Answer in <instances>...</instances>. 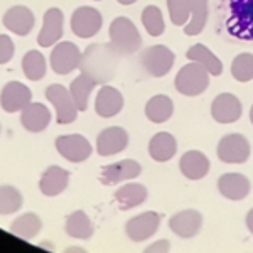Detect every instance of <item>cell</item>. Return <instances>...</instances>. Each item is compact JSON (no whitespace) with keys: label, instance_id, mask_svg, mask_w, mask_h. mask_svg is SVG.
Masks as SVG:
<instances>
[{"label":"cell","instance_id":"obj_23","mask_svg":"<svg viewBox=\"0 0 253 253\" xmlns=\"http://www.w3.org/2000/svg\"><path fill=\"white\" fill-rule=\"evenodd\" d=\"M210 159L199 150H189L179 161V169L182 175L191 181H199L210 172Z\"/></svg>","mask_w":253,"mask_h":253},{"label":"cell","instance_id":"obj_9","mask_svg":"<svg viewBox=\"0 0 253 253\" xmlns=\"http://www.w3.org/2000/svg\"><path fill=\"white\" fill-rule=\"evenodd\" d=\"M83 52L80 51V47L76 44L64 41V42H58L54 46V49L51 51V69L56 75H69L73 73L76 68H80V61Z\"/></svg>","mask_w":253,"mask_h":253},{"label":"cell","instance_id":"obj_19","mask_svg":"<svg viewBox=\"0 0 253 253\" xmlns=\"http://www.w3.org/2000/svg\"><path fill=\"white\" fill-rule=\"evenodd\" d=\"M203 226V214L196 210L179 211L169 219V228L181 238H193Z\"/></svg>","mask_w":253,"mask_h":253},{"label":"cell","instance_id":"obj_25","mask_svg":"<svg viewBox=\"0 0 253 253\" xmlns=\"http://www.w3.org/2000/svg\"><path fill=\"white\" fill-rule=\"evenodd\" d=\"M175 152H177V142L174 135L167 132L156 133L149 142V156L156 162H167L170 161Z\"/></svg>","mask_w":253,"mask_h":253},{"label":"cell","instance_id":"obj_29","mask_svg":"<svg viewBox=\"0 0 253 253\" xmlns=\"http://www.w3.org/2000/svg\"><path fill=\"white\" fill-rule=\"evenodd\" d=\"M174 113V103L169 96L156 95L152 96L145 105V117L152 124H164Z\"/></svg>","mask_w":253,"mask_h":253},{"label":"cell","instance_id":"obj_22","mask_svg":"<svg viewBox=\"0 0 253 253\" xmlns=\"http://www.w3.org/2000/svg\"><path fill=\"white\" fill-rule=\"evenodd\" d=\"M20 124L27 132L39 133L46 130L51 124V112L42 103H31L24 110H20Z\"/></svg>","mask_w":253,"mask_h":253},{"label":"cell","instance_id":"obj_16","mask_svg":"<svg viewBox=\"0 0 253 253\" xmlns=\"http://www.w3.org/2000/svg\"><path fill=\"white\" fill-rule=\"evenodd\" d=\"M142 167L137 161L132 159H124L120 162L115 164H110L107 167H103L100 175V182L105 186H115L118 182H125L130 179H135L140 174Z\"/></svg>","mask_w":253,"mask_h":253},{"label":"cell","instance_id":"obj_36","mask_svg":"<svg viewBox=\"0 0 253 253\" xmlns=\"http://www.w3.org/2000/svg\"><path fill=\"white\" fill-rule=\"evenodd\" d=\"M167 9L174 26H186L191 17V0H167Z\"/></svg>","mask_w":253,"mask_h":253},{"label":"cell","instance_id":"obj_14","mask_svg":"<svg viewBox=\"0 0 253 253\" xmlns=\"http://www.w3.org/2000/svg\"><path fill=\"white\" fill-rule=\"evenodd\" d=\"M128 145V133L122 126H108L96 137V152L101 157H110L124 152Z\"/></svg>","mask_w":253,"mask_h":253},{"label":"cell","instance_id":"obj_3","mask_svg":"<svg viewBox=\"0 0 253 253\" xmlns=\"http://www.w3.org/2000/svg\"><path fill=\"white\" fill-rule=\"evenodd\" d=\"M175 89L184 96H198L210 86V73L199 63L191 61L189 64L179 69L175 76Z\"/></svg>","mask_w":253,"mask_h":253},{"label":"cell","instance_id":"obj_34","mask_svg":"<svg viewBox=\"0 0 253 253\" xmlns=\"http://www.w3.org/2000/svg\"><path fill=\"white\" fill-rule=\"evenodd\" d=\"M142 24H144L145 31L149 32L152 38H159V36H162L166 31V24H164V17H162V12L156 5L145 7L144 12H142Z\"/></svg>","mask_w":253,"mask_h":253},{"label":"cell","instance_id":"obj_8","mask_svg":"<svg viewBox=\"0 0 253 253\" xmlns=\"http://www.w3.org/2000/svg\"><path fill=\"white\" fill-rule=\"evenodd\" d=\"M56 150L59 152L61 157L66 159L68 162H73V164H80V162L88 161L93 152L88 138H84L80 133L59 135L56 138Z\"/></svg>","mask_w":253,"mask_h":253},{"label":"cell","instance_id":"obj_35","mask_svg":"<svg viewBox=\"0 0 253 253\" xmlns=\"http://www.w3.org/2000/svg\"><path fill=\"white\" fill-rule=\"evenodd\" d=\"M231 75L240 83H248L253 80V54L242 52L231 63Z\"/></svg>","mask_w":253,"mask_h":253},{"label":"cell","instance_id":"obj_13","mask_svg":"<svg viewBox=\"0 0 253 253\" xmlns=\"http://www.w3.org/2000/svg\"><path fill=\"white\" fill-rule=\"evenodd\" d=\"M32 101V91L20 81H9L0 93V107L7 113L24 110Z\"/></svg>","mask_w":253,"mask_h":253},{"label":"cell","instance_id":"obj_7","mask_svg":"<svg viewBox=\"0 0 253 253\" xmlns=\"http://www.w3.org/2000/svg\"><path fill=\"white\" fill-rule=\"evenodd\" d=\"M218 159L224 164H243L250 159V142L240 133L224 135L218 144Z\"/></svg>","mask_w":253,"mask_h":253},{"label":"cell","instance_id":"obj_15","mask_svg":"<svg viewBox=\"0 0 253 253\" xmlns=\"http://www.w3.org/2000/svg\"><path fill=\"white\" fill-rule=\"evenodd\" d=\"M243 107L231 93H221L211 103V115L218 124H235L242 118Z\"/></svg>","mask_w":253,"mask_h":253},{"label":"cell","instance_id":"obj_17","mask_svg":"<svg viewBox=\"0 0 253 253\" xmlns=\"http://www.w3.org/2000/svg\"><path fill=\"white\" fill-rule=\"evenodd\" d=\"M3 27L17 36H27L34 29V12L26 5H14L3 14Z\"/></svg>","mask_w":253,"mask_h":253},{"label":"cell","instance_id":"obj_41","mask_svg":"<svg viewBox=\"0 0 253 253\" xmlns=\"http://www.w3.org/2000/svg\"><path fill=\"white\" fill-rule=\"evenodd\" d=\"M250 122L253 124V105H252V108H250Z\"/></svg>","mask_w":253,"mask_h":253},{"label":"cell","instance_id":"obj_42","mask_svg":"<svg viewBox=\"0 0 253 253\" xmlns=\"http://www.w3.org/2000/svg\"><path fill=\"white\" fill-rule=\"evenodd\" d=\"M95 2H100V0H95Z\"/></svg>","mask_w":253,"mask_h":253},{"label":"cell","instance_id":"obj_37","mask_svg":"<svg viewBox=\"0 0 253 253\" xmlns=\"http://www.w3.org/2000/svg\"><path fill=\"white\" fill-rule=\"evenodd\" d=\"M15 54V44L10 36L0 34V64H7Z\"/></svg>","mask_w":253,"mask_h":253},{"label":"cell","instance_id":"obj_30","mask_svg":"<svg viewBox=\"0 0 253 253\" xmlns=\"http://www.w3.org/2000/svg\"><path fill=\"white\" fill-rule=\"evenodd\" d=\"M96 86V81L93 78H89L88 75L81 73L78 78H75L71 81V86H69V93H71L73 100H75L76 107H78L80 112H84L88 108V101H89V95Z\"/></svg>","mask_w":253,"mask_h":253},{"label":"cell","instance_id":"obj_24","mask_svg":"<svg viewBox=\"0 0 253 253\" xmlns=\"http://www.w3.org/2000/svg\"><path fill=\"white\" fill-rule=\"evenodd\" d=\"M147 196V187L144 184H138V182H128V184H124L122 187H118L117 193L113 194L118 208L122 211H128L132 208L140 206L142 203H145Z\"/></svg>","mask_w":253,"mask_h":253},{"label":"cell","instance_id":"obj_2","mask_svg":"<svg viewBox=\"0 0 253 253\" xmlns=\"http://www.w3.org/2000/svg\"><path fill=\"white\" fill-rule=\"evenodd\" d=\"M110 46L120 56H130L142 47V36L135 24L126 17H117L110 24Z\"/></svg>","mask_w":253,"mask_h":253},{"label":"cell","instance_id":"obj_39","mask_svg":"<svg viewBox=\"0 0 253 253\" xmlns=\"http://www.w3.org/2000/svg\"><path fill=\"white\" fill-rule=\"evenodd\" d=\"M247 228H248V231L253 235V208L248 211V214H247Z\"/></svg>","mask_w":253,"mask_h":253},{"label":"cell","instance_id":"obj_1","mask_svg":"<svg viewBox=\"0 0 253 253\" xmlns=\"http://www.w3.org/2000/svg\"><path fill=\"white\" fill-rule=\"evenodd\" d=\"M120 63V54L110 44H91L84 49L80 61V71L96 81V84H107L115 78Z\"/></svg>","mask_w":253,"mask_h":253},{"label":"cell","instance_id":"obj_20","mask_svg":"<svg viewBox=\"0 0 253 253\" xmlns=\"http://www.w3.org/2000/svg\"><path fill=\"white\" fill-rule=\"evenodd\" d=\"M218 189L224 198L230 201H242L248 196L252 189V184L247 175L238 172H228L223 174L218 181Z\"/></svg>","mask_w":253,"mask_h":253},{"label":"cell","instance_id":"obj_6","mask_svg":"<svg viewBox=\"0 0 253 253\" xmlns=\"http://www.w3.org/2000/svg\"><path fill=\"white\" fill-rule=\"evenodd\" d=\"M138 61H140V66L145 69L147 75L154 76V78H162L172 69L175 56L166 46H150L145 51H142Z\"/></svg>","mask_w":253,"mask_h":253},{"label":"cell","instance_id":"obj_31","mask_svg":"<svg viewBox=\"0 0 253 253\" xmlns=\"http://www.w3.org/2000/svg\"><path fill=\"white\" fill-rule=\"evenodd\" d=\"M208 0H191V17L184 27L186 36H198L205 31L208 22Z\"/></svg>","mask_w":253,"mask_h":253},{"label":"cell","instance_id":"obj_5","mask_svg":"<svg viewBox=\"0 0 253 253\" xmlns=\"http://www.w3.org/2000/svg\"><path fill=\"white\" fill-rule=\"evenodd\" d=\"M46 98L56 110V122L59 125L73 124L78 117V107L73 100L71 93L63 84H49L46 88Z\"/></svg>","mask_w":253,"mask_h":253},{"label":"cell","instance_id":"obj_32","mask_svg":"<svg viewBox=\"0 0 253 253\" xmlns=\"http://www.w3.org/2000/svg\"><path fill=\"white\" fill-rule=\"evenodd\" d=\"M22 71H24V76L31 81L42 80L47 71L46 58H44L39 51H36V49L27 51L22 58Z\"/></svg>","mask_w":253,"mask_h":253},{"label":"cell","instance_id":"obj_26","mask_svg":"<svg viewBox=\"0 0 253 253\" xmlns=\"http://www.w3.org/2000/svg\"><path fill=\"white\" fill-rule=\"evenodd\" d=\"M42 230V219L36 213H24L19 218H15L10 224V233L15 235L20 240L31 242Z\"/></svg>","mask_w":253,"mask_h":253},{"label":"cell","instance_id":"obj_10","mask_svg":"<svg viewBox=\"0 0 253 253\" xmlns=\"http://www.w3.org/2000/svg\"><path fill=\"white\" fill-rule=\"evenodd\" d=\"M103 26V17L100 10L93 7H78L71 15V31L81 39H89L98 34Z\"/></svg>","mask_w":253,"mask_h":253},{"label":"cell","instance_id":"obj_28","mask_svg":"<svg viewBox=\"0 0 253 253\" xmlns=\"http://www.w3.org/2000/svg\"><path fill=\"white\" fill-rule=\"evenodd\" d=\"M187 59L194 61V63H199L203 68L206 69L210 75L213 76H219L223 73V63L219 61L213 52L208 49L205 44H194L187 49Z\"/></svg>","mask_w":253,"mask_h":253},{"label":"cell","instance_id":"obj_21","mask_svg":"<svg viewBox=\"0 0 253 253\" xmlns=\"http://www.w3.org/2000/svg\"><path fill=\"white\" fill-rule=\"evenodd\" d=\"M124 108V96L117 88L103 84L95 100V112L101 118H112L118 115Z\"/></svg>","mask_w":253,"mask_h":253},{"label":"cell","instance_id":"obj_38","mask_svg":"<svg viewBox=\"0 0 253 253\" xmlns=\"http://www.w3.org/2000/svg\"><path fill=\"white\" fill-rule=\"evenodd\" d=\"M169 250H170V247H169V242H167V240H161V242H157V243H154V245H150V247L145 248L147 253H150V252H169Z\"/></svg>","mask_w":253,"mask_h":253},{"label":"cell","instance_id":"obj_40","mask_svg":"<svg viewBox=\"0 0 253 253\" xmlns=\"http://www.w3.org/2000/svg\"><path fill=\"white\" fill-rule=\"evenodd\" d=\"M118 3H122V5H132V3H135L137 0H117Z\"/></svg>","mask_w":253,"mask_h":253},{"label":"cell","instance_id":"obj_11","mask_svg":"<svg viewBox=\"0 0 253 253\" xmlns=\"http://www.w3.org/2000/svg\"><path fill=\"white\" fill-rule=\"evenodd\" d=\"M159 226H161V216L156 211H145V213L133 216L132 219L126 221L125 233L132 242L140 243L156 235Z\"/></svg>","mask_w":253,"mask_h":253},{"label":"cell","instance_id":"obj_4","mask_svg":"<svg viewBox=\"0 0 253 253\" xmlns=\"http://www.w3.org/2000/svg\"><path fill=\"white\" fill-rule=\"evenodd\" d=\"M228 32L238 39H253V0H230Z\"/></svg>","mask_w":253,"mask_h":253},{"label":"cell","instance_id":"obj_12","mask_svg":"<svg viewBox=\"0 0 253 253\" xmlns=\"http://www.w3.org/2000/svg\"><path fill=\"white\" fill-rule=\"evenodd\" d=\"M64 34V15L58 7H51L42 17V29L38 36L41 47H51L59 42Z\"/></svg>","mask_w":253,"mask_h":253},{"label":"cell","instance_id":"obj_18","mask_svg":"<svg viewBox=\"0 0 253 253\" xmlns=\"http://www.w3.org/2000/svg\"><path fill=\"white\" fill-rule=\"evenodd\" d=\"M69 170L63 169L59 166H51L47 167L42 172L39 179V189L41 193L47 198H54V196H59L61 193L66 191V187L69 184Z\"/></svg>","mask_w":253,"mask_h":253},{"label":"cell","instance_id":"obj_27","mask_svg":"<svg viewBox=\"0 0 253 253\" xmlns=\"http://www.w3.org/2000/svg\"><path fill=\"white\" fill-rule=\"evenodd\" d=\"M64 231L68 233V236L76 240H89L93 236V223L89 219V216L84 211H75L66 218L64 223Z\"/></svg>","mask_w":253,"mask_h":253},{"label":"cell","instance_id":"obj_33","mask_svg":"<svg viewBox=\"0 0 253 253\" xmlns=\"http://www.w3.org/2000/svg\"><path fill=\"white\" fill-rule=\"evenodd\" d=\"M24 203L20 191L14 186H0V216L17 213Z\"/></svg>","mask_w":253,"mask_h":253}]
</instances>
